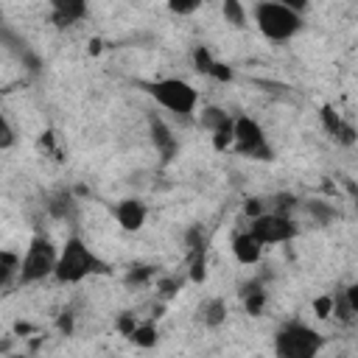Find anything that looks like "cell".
Here are the masks:
<instances>
[{
  "instance_id": "6da1fadb",
  "label": "cell",
  "mask_w": 358,
  "mask_h": 358,
  "mask_svg": "<svg viewBox=\"0 0 358 358\" xmlns=\"http://www.w3.org/2000/svg\"><path fill=\"white\" fill-rule=\"evenodd\" d=\"M103 271H106V263L78 235H70L64 241V246L59 249L53 277L62 285H76V282H81V280H87L92 274H103Z\"/></svg>"
},
{
  "instance_id": "7a4b0ae2",
  "label": "cell",
  "mask_w": 358,
  "mask_h": 358,
  "mask_svg": "<svg viewBox=\"0 0 358 358\" xmlns=\"http://www.w3.org/2000/svg\"><path fill=\"white\" fill-rule=\"evenodd\" d=\"M255 25H257V31L266 36V39H271V42H288V39H294L299 31H302V25H305V20H302V14L299 11H294V8H288V6H280V3H274V0H260V3H255Z\"/></svg>"
},
{
  "instance_id": "3957f363",
  "label": "cell",
  "mask_w": 358,
  "mask_h": 358,
  "mask_svg": "<svg viewBox=\"0 0 358 358\" xmlns=\"http://www.w3.org/2000/svg\"><path fill=\"white\" fill-rule=\"evenodd\" d=\"M322 347H324L322 333L305 322H285L274 333L277 358H313L322 352Z\"/></svg>"
},
{
  "instance_id": "277c9868",
  "label": "cell",
  "mask_w": 358,
  "mask_h": 358,
  "mask_svg": "<svg viewBox=\"0 0 358 358\" xmlns=\"http://www.w3.org/2000/svg\"><path fill=\"white\" fill-rule=\"evenodd\" d=\"M145 90L157 101V106H162L179 117H190L199 106V90L185 78H157Z\"/></svg>"
},
{
  "instance_id": "5b68a950",
  "label": "cell",
  "mask_w": 358,
  "mask_h": 358,
  "mask_svg": "<svg viewBox=\"0 0 358 358\" xmlns=\"http://www.w3.org/2000/svg\"><path fill=\"white\" fill-rule=\"evenodd\" d=\"M56 257H59V249L53 246V241L48 235H34L22 260H20V282L22 285H34L45 277H53V268H56Z\"/></svg>"
},
{
  "instance_id": "8992f818",
  "label": "cell",
  "mask_w": 358,
  "mask_h": 358,
  "mask_svg": "<svg viewBox=\"0 0 358 358\" xmlns=\"http://www.w3.org/2000/svg\"><path fill=\"white\" fill-rule=\"evenodd\" d=\"M232 145L246 159H263V162L274 159V148H271L263 126L249 115L232 117Z\"/></svg>"
},
{
  "instance_id": "52a82bcc",
  "label": "cell",
  "mask_w": 358,
  "mask_h": 358,
  "mask_svg": "<svg viewBox=\"0 0 358 358\" xmlns=\"http://www.w3.org/2000/svg\"><path fill=\"white\" fill-rule=\"evenodd\" d=\"M257 241L263 246H274V243H288L296 235V224L282 213V210H268V213H257L252 215V227H249Z\"/></svg>"
},
{
  "instance_id": "ba28073f",
  "label": "cell",
  "mask_w": 358,
  "mask_h": 358,
  "mask_svg": "<svg viewBox=\"0 0 358 358\" xmlns=\"http://www.w3.org/2000/svg\"><path fill=\"white\" fill-rule=\"evenodd\" d=\"M112 213H115V221L120 224V229H126V232L143 229V224L148 218V210H145V204L140 199H120Z\"/></svg>"
},
{
  "instance_id": "9c48e42d",
  "label": "cell",
  "mask_w": 358,
  "mask_h": 358,
  "mask_svg": "<svg viewBox=\"0 0 358 358\" xmlns=\"http://www.w3.org/2000/svg\"><path fill=\"white\" fill-rule=\"evenodd\" d=\"M263 249H266V246L257 241V235H255L252 229L238 232V235L232 238V255H235V260L243 263V266H255V263L263 257Z\"/></svg>"
},
{
  "instance_id": "30bf717a",
  "label": "cell",
  "mask_w": 358,
  "mask_h": 358,
  "mask_svg": "<svg viewBox=\"0 0 358 358\" xmlns=\"http://www.w3.org/2000/svg\"><path fill=\"white\" fill-rule=\"evenodd\" d=\"M50 11H53V20L56 25H76L87 17L90 11V0H48Z\"/></svg>"
},
{
  "instance_id": "8fae6325",
  "label": "cell",
  "mask_w": 358,
  "mask_h": 358,
  "mask_svg": "<svg viewBox=\"0 0 358 358\" xmlns=\"http://www.w3.org/2000/svg\"><path fill=\"white\" fill-rule=\"evenodd\" d=\"M148 129H151V140H154V145H157V151L162 154V159H171L173 157V151H176V137H173V131L165 126V120L162 117H157V115H148Z\"/></svg>"
},
{
  "instance_id": "7c38bea8",
  "label": "cell",
  "mask_w": 358,
  "mask_h": 358,
  "mask_svg": "<svg viewBox=\"0 0 358 358\" xmlns=\"http://www.w3.org/2000/svg\"><path fill=\"white\" fill-rule=\"evenodd\" d=\"M199 319L207 324V327H221L227 322V302L221 296H213L207 299L201 308H199Z\"/></svg>"
},
{
  "instance_id": "4fadbf2b",
  "label": "cell",
  "mask_w": 358,
  "mask_h": 358,
  "mask_svg": "<svg viewBox=\"0 0 358 358\" xmlns=\"http://www.w3.org/2000/svg\"><path fill=\"white\" fill-rule=\"evenodd\" d=\"M322 120H324V129H327L333 137H338L341 143H352V129L333 112V106H322Z\"/></svg>"
},
{
  "instance_id": "5bb4252c",
  "label": "cell",
  "mask_w": 358,
  "mask_h": 358,
  "mask_svg": "<svg viewBox=\"0 0 358 358\" xmlns=\"http://www.w3.org/2000/svg\"><path fill=\"white\" fill-rule=\"evenodd\" d=\"M48 213H50L53 218H73V215H76V201H73V196H70L67 190L53 193V196L48 199Z\"/></svg>"
},
{
  "instance_id": "9a60e30c",
  "label": "cell",
  "mask_w": 358,
  "mask_h": 358,
  "mask_svg": "<svg viewBox=\"0 0 358 358\" xmlns=\"http://www.w3.org/2000/svg\"><path fill=\"white\" fill-rule=\"evenodd\" d=\"M241 296H243L246 310H249L252 316H260V310H263V305H266V291H263V285H260V282H249V285H243Z\"/></svg>"
},
{
  "instance_id": "2e32d148",
  "label": "cell",
  "mask_w": 358,
  "mask_h": 358,
  "mask_svg": "<svg viewBox=\"0 0 358 358\" xmlns=\"http://www.w3.org/2000/svg\"><path fill=\"white\" fill-rule=\"evenodd\" d=\"M221 14H224V20H227L232 28H243V25H246V8H243L241 0H224Z\"/></svg>"
},
{
  "instance_id": "e0dca14e",
  "label": "cell",
  "mask_w": 358,
  "mask_h": 358,
  "mask_svg": "<svg viewBox=\"0 0 358 358\" xmlns=\"http://www.w3.org/2000/svg\"><path fill=\"white\" fill-rule=\"evenodd\" d=\"M199 120H201V126H204V129L215 131L218 126L229 123L232 117H229V115H227V109H221V106H207V109L201 112V117H199Z\"/></svg>"
},
{
  "instance_id": "ac0fdd59",
  "label": "cell",
  "mask_w": 358,
  "mask_h": 358,
  "mask_svg": "<svg viewBox=\"0 0 358 358\" xmlns=\"http://www.w3.org/2000/svg\"><path fill=\"white\" fill-rule=\"evenodd\" d=\"M129 338L137 344V347H154L157 344V327L154 324H134Z\"/></svg>"
},
{
  "instance_id": "d6986e66",
  "label": "cell",
  "mask_w": 358,
  "mask_h": 358,
  "mask_svg": "<svg viewBox=\"0 0 358 358\" xmlns=\"http://www.w3.org/2000/svg\"><path fill=\"white\" fill-rule=\"evenodd\" d=\"M20 268V260L14 255H0V288H6Z\"/></svg>"
},
{
  "instance_id": "ffe728a7",
  "label": "cell",
  "mask_w": 358,
  "mask_h": 358,
  "mask_svg": "<svg viewBox=\"0 0 358 358\" xmlns=\"http://www.w3.org/2000/svg\"><path fill=\"white\" fill-rule=\"evenodd\" d=\"M308 210H310V215H313L319 224H330V221L336 218V210H333L330 204H324V201H310Z\"/></svg>"
},
{
  "instance_id": "44dd1931",
  "label": "cell",
  "mask_w": 358,
  "mask_h": 358,
  "mask_svg": "<svg viewBox=\"0 0 358 358\" xmlns=\"http://www.w3.org/2000/svg\"><path fill=\"white\" fill-rule=\"evenodd\" d=\"M168 3V8L173 11V14H179V17H190L193 11H199V6L204 3V0H165Z\"/></svg>"
},
{
  "instance_id": "7402d4cb",
  "label": "cell",
  "mask_w": 358,
  "mask_h": 358,
  "mask_svg": "<svg viewBox=\"0 0 358 358\" xmlns=\"http://www.w3.org/2000/svg\"><path fill=\"white\" fill-rule=\"evenodd\" d=\"M213 145H215L218 151H224V148L232 145V120L224 123V126H218V129L213 131Z\"/></svg>"
},
{
  "instance_id": "603a6c76",
  "label": "cell",
  "mask_w": 358,
  "mask_h": 358,
  "mask_svg": "<svg viewBox=\"0 0 358 358\" xmlns=\"http://www.w3.org/2000/svg\"><path fill=\"white\" fill-rule=\"evenodd\" d=\"M14 140H17L14 126H11V123H8V117L0 112V151H8V148L14 145Z\"/></svg>"
},
{
  "instance_id": "cb8c5ba5",
  "label": "cell",
  "mask_w": 358,
  "mask_h": 358,
  "mask_svg": "<svg viewBox=\"0 0 358 358\" xmlns=\"http://www.w3.org/2000/svg\"><path fill=\"white\" fill-rule=\"evenodd\" d=\"M193 62H196V70L204 73V76H210V70H213V64H215V59L210 56L207 48H196V50H193Z\"/></svg>"
},
{
  "instance_id": "d4e9b609",
  "label": "cell",
  "mask_w": 358,
  "mask_h": 358,
  "mask_svg": "<svg viewBox=\"0 0 358 358\" xmlns=\"http://www.w3.org/2000/svg\"><path fill=\"white\" fill-rule=\"evenodd\" d=\"M151 274H154V268H148V266H137V268H131V271L126 274V282H129V285H140V282H145Z\"/></svg>"
},
{
  "instance_id": "484cf974",
  "label": "cell",
  "mask_w": 358,
  "mask_h": 358,
  "mask_svg": "<svg viewBox=\"0 0 358 358\" xmlns=\"http://www.w3.org/2000/svg\"><path fill=\"white\" fill-rule=\"evenodd\" d=\"M274 3H280V6H288V8H294V11H305L308 8V0H274Z\"/></svg>"
},
{
  "instance_id": "4316f807",
  "label": "cell",
  "mask_w": 358,
  "mask_h": 358,
  "mask_svg": "<svg viewBox=\"0 0 358 358\" xmlns=\"http://www.w3.org/2000/svg\"><path fill=\"white\" fill-rule=\"evenodd\" d=\"M330 308H333V299L330 296H324V299H319L316 302V310H319V316L324 319V316H330Z\"/></svg>"
},
{
  "instance_id": "83f0119b",
  "label": "cell",
  "mask_w": 358,
  "mask_h": 358,
  "mask_svg": "<svg viewBox=\"0 0 358 358\" xmlns=\"http://www.w3.org/2000/svg\"><path fill=\"white\" fill-rule=\"evenodd\" d=\"M193 280H196V282H199V280H204V260H201V257L193 263Z\"/></svg>"
},
{
  "instance_id": "f1b7e54d",
  "label": "cell",
  "mask_w": 358,
  "mask_h": 358,
  "mask_svg": "<svg viewBox=\"0 0 358 358\" xmlns=\"http://www.w3.org/2000/svg\"><path fill=\"white\" fill-rule=\"evenodd\" d=\"M176 288H179V280H165V282H162V294H165V296L176 294Z\"/></svg>"
}]
</instances>
